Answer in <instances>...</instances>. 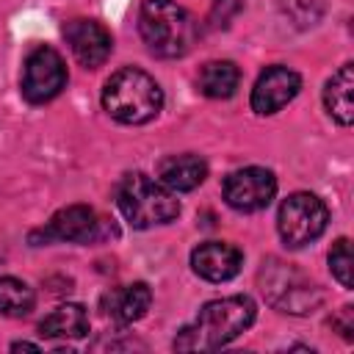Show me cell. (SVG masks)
<instances>
[{
	"mask_svg": "<svg viewBox=\"0 0 354 354\" xmlns=\"http://www.w3.org/2000/svg\"><path fill=\"white\" fill-rule=\"evenodd\" d=\"M257 310L249 296H227V299H213L202 304L196 318L185 324L177 337L174 348L177 351H213L235 340L241 332H246L254 321Z\"/></svg>",
	"mask_w": 354,
	"mask_h": 354,
	"instance_id": "1",
	"label": "cell"
},
{
	"mask_svg": "<svg viewBox=\"0 0 354 354\" xmlns=\"http://www.w3.org/2000/svg\"><path fill=\"white\" fill-rule=\"evenodd\" d=\"M138 30L149 53L158 58H180L196 41L194 17L174 0H144L138 11Z\"/></svg>",
	"mask_w": 354,
	"mask_h": 354,
	"instance_id": "2",
	"label": "cell"
},
{
	"mask_svg": "<svg viewBox=\"0 0 354 354\" xmlns=\"http://www.w3.org/2000/svg\"><path fill=\"white\" fill-rule=\"evenodd\" d=\"M102 108L122 124H144L163 108V91L147 72L127 66L108 77L102 88Z\"/></svg>",
	"mask_w": 354,
	"mask_h": 354,
	"instance_id": "3",
	"label": "cell"
},
{
	"mask_svg": "<svg viewBox=\"0 0 354 354\" xmlns=\"http://www.w3.org/2000/svg\"><path fill=\"white\" fill-rule=\"evenodd\" d=\"M116 202H119V210L127 218V224L136 230L169 224L180 213V202L174 199V194L163 183H155L152 177H147L141 171H133L119 183Z\"/></svg>",
	"mask_w": 354,
	"mask_h": 354,
	"instance_id": "4",
	"label": "cell"
},
{
	"mask_svg": "<svg viewBox=\"0 0 354 354\" xmlns=\"http://www.w3.org/2000/svg\"><path fill=\"white\" fill-rule=\"evenodd\" d=\"M260 282H263L266 299L274 307H279L282 313L304 315V313H313L321 304L318 288L301 271H296L293 263H279V260L263 263Z\"/></svg>",
	"mask_w": 354,
	"mask_h": 354,
	"instance_id": "5",
	"label": "cell"
},
{
	"mask_svg": "<svg viewBox=\"0 0 354 354\" xmlns=\"http://www.w3.org/2000/svg\"><path fill=\"white\" fill-rule=\"evenodd\" d=\"M326 205L307 191L290 194L282 205H279V216H277V227L282 241L290 249H301L307 243H313L324 230H326Z\"/></svg>",
	"mask_w": 354,
	"mask_h": 354,
	"instance_id": "6",
	"label": "cell"
},
{
	"mask_svg": "<svg viewBox=\"0 0 354 354\" xmlns=\"http://www.w3.org/2000/svg\"><path fill=\"white\" fill-rule=\"evenodd\" d=\"M66 86V66L64 58L53 47H36L22 72V94L28 102H50L53 97L61 94Z\"/></svg>",
	"mask_w": 354,
	"mask_h": 354,
	"instance_id": "7",
	"label": "cell"
},
{
	"mask_svg": "<svg viewBox=\"0 0 354 354\" xmlns=\"http://www.w3.org/2000/svg\"><path fill=\"white\" fill-rule=\"evenodd\" d=\"M274 194H277V177L260 166L238 169L224 180L227 205L235 210H243V213H254V210L268 207Z\"/></svg>",
	"mask_w": 354,
	"mask_h": 354,
	"instance_id": "8",
	"label": "cell"
},
{
	"mask_svg": "<svg viewBox=\"0 0 354 354\" xmlns=\"http://www.w3.org/2000/svg\"><path fill=\"white\" fill-rule=\"evenodd\" d=\"M100 238V218L86 205H69L61 207L47 227L30 232V243H50V241H66V243H94Z\"/></svg>",
	"mask_w": 354,
	"mask_h": 354,
	"instance_id": "9",
	"label": "cell"
},
{
	"mask_svg": "<svg viewBox=\"0 0 354 354\" xmlns=\"http://www.w3.org/2000/svg\"><path fill=\"white\" fill-rule=\"evenodd\" d=\"M64 39H66L72 55L77 58V64L86 69L102 66L113 47L111 33L94 19H69L64 25Z\"/></svg>",
	"mask_w": 354,
	"mask_h": 354,
	"instance_id": "10",
	"label": "cell"
},
{
	"mask_svg": "<svg viewBox=\"0 0 354 354\" xmlns=\"http://www.w3.org/2000/svg\"><path fill=\"white\" fill-rule=\"evenodd\" d=\"M299 88H301V77L293 69H288V66H268L257 77V83L252 88V108L257 113H263V116L277 113L279 108H285L299 94Z\"/></svg>",
	"mask_w": 354,
	"mask_h": 354,
	"instance_id": "11",
	"label": "cell"
},
{
	"mask_svg": "<svg viewBox=\"0 0 354 354\" xmlns=\"http://www.w3.org/2000/svg\"><path fill=\"white\" fill-rule=\"evenodd\" d=\"M241 263H243L241 249L227 243V241H207V243H199L191 252L194 271L202 279H207V282H227V279H232L241 271Z\"/></svg>",
	"mask_w": 354,
	"mask_h": 354,
	"instance_id": "12",
	"label": "cell"
},
{
	"mask_svg": "<svg viewBox=\"0 0 354 354\" xmlns=\"http://www.w3.org/2000/svg\"><path fill=\"white\" fill-rule=\"evenodd\" d=\"M149 304H152V290L144 282H130V285H122V288H111L102 296V310L116 324H133V321L144 318Z\"/></svg>",
	"mask_w": 354,
	"mask_h": 354,
	"instance_id": "13",
	"label": "cell"
},
{
	"mask_svg": "<svg viewBox=\"0 0 354 354\" xmlns=\"http://www.w3.org/2000/svg\"><path fill=\"white\" fill-rule=\"evenodd\" d=\"M158 177L169 191H194L207 177V163L199 155H171L158 166Z\"/></svg>",
	"mask_w": 354,
	"mask_h": 354,
	"instance_id": "14",
	"label": "cell"
},
{
	"mask_svg": "<svg viewBox=\"0 0 354 354\" xmlns=\"http://www.w3.org/2000/svg\"><path fill=\"white\" fill-rule=\"evenodd\" d=\"M324 105L329 111V116L348 127L354 122V64H343L324 88Z\"/></svg>",
	"mask_w": 354,
	"mask_h": 354,
	"instance_id": "15",
	"label": "cell"
},
{
	"mask_svg": "<svg viewBox=\"0 0 354 354\" xmlns=\"http://www.w3.org/2000/svg\"><path fill=\"white\" fill-rule=\"evenodd\" d=\"M41 337H83L88 335V313L83 304H61L39 324Z\"/></svg>",
	"mask_w": 354,
	"mask_h": 354,
	"instance_id": "16",
	"label": "cell"
},
{
	"mask_svg": "<svg viewBox=\"0 0 354 354\" xmlns=\"http://www.w3.org/2000/svg\"><path fill=\"white\" fill-rule=\"evenodd\" d=\"M199 91L205 97H213V100H227L235 94L238 83H241V72L232 61H207L202 69H199Z\"/></svg>",
	"mask_w": 354,
	"mask_h": 354,
	"instance_id": "17",
	"label": "cell"
},
{
	"mask_svg": "<svg viewBox=\"0 0 354 354\" xmlns=\"http://www.w3.org/2000/svg\"><path fill=\"white\" fill-rule=\"evenodd\" d=\"M33 304H36V293L28 282H22L17 277L0 279V315L22 318L33 310Z\"/></svg>",
	"mask_w": 354,
	"mask_h": 354,
	"instance_id": "18",
	"label": "cell"
},
{
	"mask_svg": "<svg viewBox=\"0 0 354 354\" xmlns=\"http://www.w3.org/2000/svg\"><path fill=\"white\" fill-rule=\"evenodd\" d=\"M324 6H326V0H279L282 14L299 28L315 25L324 14Z\"/></svg>",
	"mask_w": 354,
	"mask_h": 354,
	"instance_id": "19",
	"label": "cell"
},
{
	"mask_svg": "<svg viewBox=\"0 0 354 354\" xmlns=\"http://www.w3.org/2000/svg\"><path fill=\"white\" fill-rule=\"evenodd\" d=\"M329 268H332V277H335L343 288H354V279H351L354 257H351V243H348V238L335 241V246H332V252H329Z\"/></svg>",
	"mask_w": 354,
	"mask_h": 354,
	"instance_id": "20",
	"label": "cell"
},
{
	"mask_svg": "<svg viewBox=\"0 0 354 354\" xmlns=\"http://www.w3.org/2000/svg\"><path fill=\"white\" fill-rule=\"evenodd\" d=\"M238 11H241V0H216L213 14H210V22L213 25H227Z\"/></svg>",
	"mask_w": 354,
	"mask_h": 354,
	"instance_id": "21",
	"label": "cell"
},
{
	"mask_svg": "<svg viewBox=\"0 0 354 354\" xmlns=\"http://www.w3.org/2000/svg\"><path fill=\"white\" fill-rule=\"evenodd\" d=\"M11 348H14V351H19V348H33V351H36L39 346H33V343H14Z\"/></svg>",
	"mask_w": 354,
	"mask_h": 354,
	"instance_id": "22",
	"label": "cell"
}]
</instances>
